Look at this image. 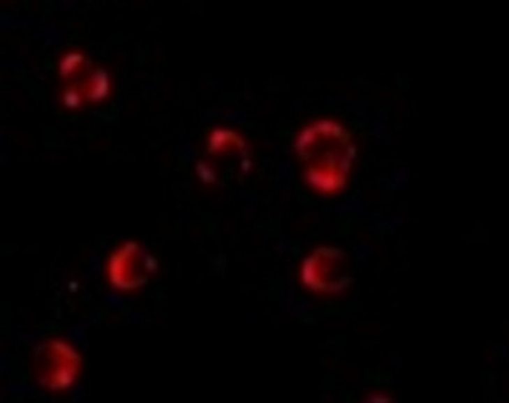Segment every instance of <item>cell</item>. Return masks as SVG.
Instances as JSON below:
<instances>
[{
	"mask_svg": "<svg viewBox=\"0 0 509 403\" xmlns=\"http://www.w3.org/2000/svg\"><path fill=\"white\" fill-rule=\"evenodd\" d=\"M246 142L235 131L219 128L212 131L207 142V151L212 156L224 154H247Z\"/></svg>",
	"mask_w": 509,
	"mask_h": 403,
	"instance_id": "4",
	"label": "cell"
},
{
	"mask_svg": "<svg viewBox=\"0 0 509 403\" xmlns=\"http://www.w3.org/2000/svg\"><path fill=\"white\" fill-rule=\"evenodd\" d=\"M155 270L156 262L152 255L136 242H128L113 253L108 273L115 287L131 291L149 282Z\"/></svg>",
	"mask_w": 509,
	"mask_h": 403,
	"instance_id": "3",
	"label": "cell"
},
{
	"mask_svg": "<svg viewBox=\"0 0 509 403\" xmlns=\"http://www.w3.org/2000/svg\"><path fill=\"white\" fill-rule=\"evenodd\" d=\"M81 357L61 340H49L36 349L34 374L40 386L50 391L73 386L81 371Z\"/></svg>",
	"mask_w": 509,
	"mask_h": 403,
	"instance_id": "2",
	"label": "cell"
},
{
	"mask_svg": "<svg viewBox=\"0 0 509 403\" xmlns=\"http://www.w3.org/2000/svg\"><path fill=\"white\" fill-rule=\"evenodd\" d=\"M61 104L68 110H78L87 101L83 87L69 85L61 93Z\"/></svg>",
	"mask_w": 509,
	"mask_h": 403,
	"instance_id": "7",
	"label": "cell"
},
{
	"mask_svg": "<svg viewBox=\"0 0 509 403\" xmlns=\"http://www.w3.org/2000/svg\"><path fill=\"white\" fill-rule=\"evenodd\" d=\"M295 147L311 188L332 195L346 187L355 158L346 128L333 120L313 122L299 134Z\"/></svg>",
	"mask_w": 509,
	"mask_h": 403,
	"instance_id": "1",
	"label": "cell"
},
{
	"mask_svg": "<svg viewBox=\"0 0 509 403\" xmlns=\"http://www.w3.org/2000/svg\"><path fill=\"white\" fill-rule=\"evenodd\" d=\"M83 89L87 101L96 104L105 102L110 96L112 89V80L109 71L102 67L92 70Z\"/></svg>",
	"mask_w": 509,
	"mask_h": 403,
	"instance_id": "5",
	"label": "cell"
},
{
	"mask_svg": "<svg viewBox=\"0 0 509 403\" xmlns=\"http://www.w3.org/2000/svg\"><path fill=\"white\" fill-rule=\"evenodd\" d=\"M89 60L87 54L80 50H71L66 52L60 59L58 69L60 77L63 79L71 80L78 77L84 69L87 68Z\"/></svg>",
	"mask_w": 509,
	"mask_h": 403,
	"instance_id": "6",
	"label": "cell"
}]
</instances>
